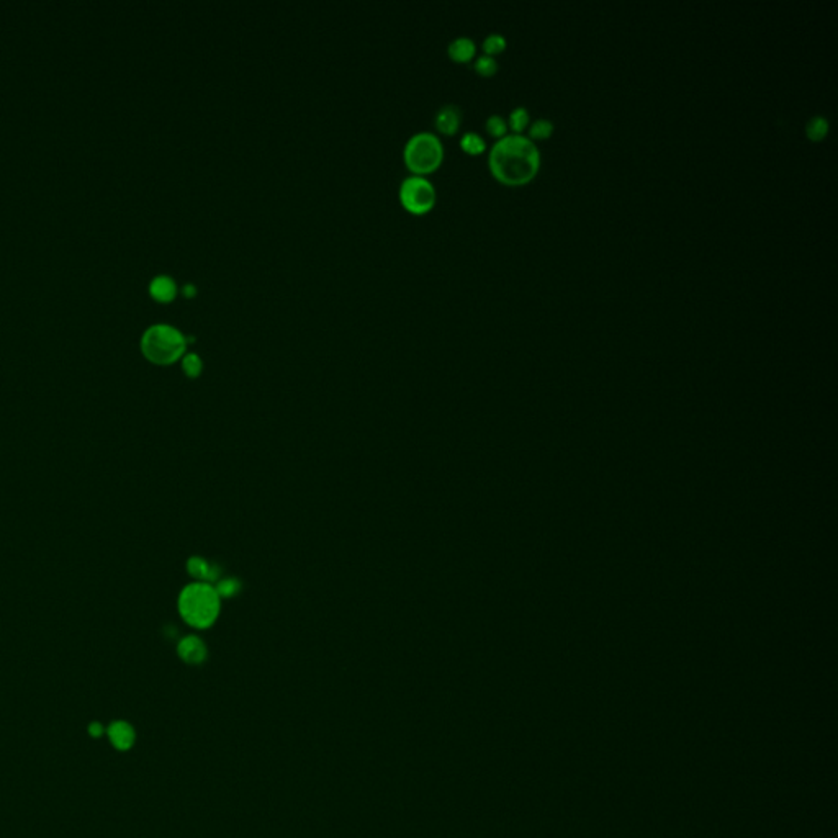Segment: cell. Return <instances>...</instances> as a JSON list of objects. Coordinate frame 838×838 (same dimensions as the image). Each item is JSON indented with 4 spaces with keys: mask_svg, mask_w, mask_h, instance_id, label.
<instances>
[{
    "mask_svg": "<svg viewBox=\"0 0 838 838\" xmlns=\"http://www.w3.org/2000/svg\"><path fill=\"white\" fill-rule=\"evenodd\" d=\"M177 292H179L177 282L171 277V275H166V274L156 275V277L149 282V293H151V297L154 300H158V302H164V303L172 302V300L177 297Z\"/></svg>",
    "mask_w": 838,
    "mask_h": 838,
    "instance_id": "10",
    "label": "cell"
},
{
    "mask_svg": "<svg viewBox=\"0 0 838 838\" xmlns=\"http://www.w3.org/2000/svg\"><path fill=\"white\" fill-rule=\"evenodd\" d=\"M197 292H198V290H197V285L193 284V282H187V284H183V287H182V293L186 295L187 298L195 297Z\"/></svg>",
    "mask_w": 838,
    "mask_h": 838,
    "instance_id": "21",
    "label": "cell"
},
{
    "mask_svg": "<svg viewBox=\"0 0 838 838\" xmlns=\"http://www.w3.org/2000/svg\"><path fill=\"white\" fill-rule=\"evenodd\" d=\"M213 586H215L216 593L221 598V601L223 599L235 598V596L239 594L241 589H243V583H241L237 578H235V576H230V578H223L221 576V578L218 580Z\"/></svg>",
    "mask_w": 838,
    "mask_h": 838,
    "instance_id": "13",
    "label": "cell"
},
{
    "mask_svg": "<svg viewBox=\"0 0 838 838\" xmlns=\"http://www.w3.org/2000/svg\"><path fill=\"white\" fill-rule=\"evenodd\" d=\"M462 125V110L455 104H444L434 115V127L442 134H455Z\"/></svg>",
    "mask_w": 838,
    "mask_h": 838,
    "instance_id": "8",
    "label": "cell"
},
{
    "mask_svg": "<svg viewBox=\"0 0 838 838\" xmlns=\"http://www.w3.org/2000/svg\"><path fill=\"white\" fill-rule=\"evenodd\" d=\"M177 655L183 663L192 666L203 665L208 660V647L198 636H186L177 643Z\"/></svg>",
    "mask_w": 838,
    "mask_h": 838,
    "instance_id": "6",
    "label": "cell"
},
{
    "mask_svg": "<svg viewBox=\"0 0 838 838\" xmlns=\"http://www.w3.org/2000/svg\"><path fill=\"white\" fill-rule=\"evenodd\" d=\"M187 342L188 337L181 329L167 323H158L143 333L141 352L153 364L171 365L183 357Z\"/></svg>",
    "mask_w": 838,
    "mask_h": 838,
    "instance_id": "3",
    "label": "cell"
},
{
    "mask_svg": "<svg viewBox=\"0 0 838 838\" xmlns=\"http://www.w3.org/2000/svg\"><path fill=\"white\" fill-rule=\"evenodd\" d=\"M554 130L555 127L550 120H536L529 128V139H547L554 134Z\"/></svg>",
    "mask_w": 838,
    "mask_h": 838,
    "instance_id": "19",
    "label": "cell"
},
{
    "mask_svg": "<svg viewBox=\"0 0 838 838\" xmlns=\"http://www.w3.org/2000/svg\"><path fill=\"white\" fill-rule=\"evenodd\" d=\"M187 573L192 576L193 581H202V583L215 585L221 578L220 566L203 559L200 555H193L187 560L186 564Z\"/></svg>",
    "mask_w": 838,
    "mask_h": 838,
    "instance_id": "7",
    "label": "cell"
},
{
    "mask_svg": "<svg viewBox=\"0 0 838 838\" xmlns=\"http://www.w3.org/2000/svg\"><path fill=\"white\" fill-rule=\"evenodd\" d=\"M221 598L215 586L202 581L188 583L181 591L177 609L182 621L197 631H205L216 624L221 614Z\"/></svg>",
    "mask_w": 838,
    "mask_h": 838,
    "instance_id": "2",
    "label": "cell"
},
{
    "mask_svg": "<svg viewBox=\"0 0 838 838\" xmlns=\"http://www.w3.org/2000/svg\"><path fill=\"white\" fill-rule=\"evenodd\" d=\"M477 53V45L470 36H459L454 38L447 46V55L457 62H468L475 57Z\"/></svg>",
    "mask_w": 838,
    "mask_h": 838,
    "instance_id": "11",
    "label": "cell"
},
{
    "mask_svg": "<svg viewBox=\"0 0 838 838\" xmlns=\"http://www.w3.org/2000/svg\"><path fill=\"white\" fill-rule=\"evenodd\" d=\"M498 61L493 56L480 55L473 62V69L483 77H491L498 72Z\"/></svg>",
    "mask_w": 838,
    "mask_h": 838,
    "instance_id": "18",
    "label": "cell"
},
{
    "mask_svg": "<svg viewBox=\"0 0 838 838\" xmlns=\"http://www.w3.org/2000/svg\"><path fill=\"white\" fill-rule=\"evenodd\" d=\"M181 361L183 374H186L188 379H197V377H200L203 370V361L197 352H186Z\"/></svg>",
    "mask_w": 838,
    "mask_h": 838,
    "instance_id": "16",
    "label": "cell"
},
{
    "mask_svg": "<svg viewBox=\"0 0 838 838\" xmlns=\"http://www.w3.org/2000/svg\"><path fill=\"white\" fill-rule=\"evenodd\" d=\"M529 123L531 115L526 106H516L515 110H511L510 118H508V128H511L512 133L522 134V132L529 127Z\"/></svg>",
    "mask_w": 838,
    "mask_h": 838,
    "instance_id": "14",
    "label": "cell"
},
{
    "mask_svg": "<svg viewBox=\"0 0 838 838\" xmlns=\"http://www.w3.org/2000/svg\"><path fill=\"white\" fill-rule=\"evenodd\" d=\"M400 202L413 215H424L435 205L438 192L434 183L426 176L411 174L400 183Z\"/></svg>",
    "mask_w": 838,
    "mask_h": 838,
    "instance_id": "5",
    "label": "cell"
},
{
    "mask_svg": "<svg viewBox=\"0 0 838 838\" xmlns=\"http://www.w3.org/2000/svg\"><path fill=\"white\" fill-rule=\"evenodd\" d=\"M444 144L439 134L433 132H418L411 134L403 148L406 167L418 176L434 172L444 161Z\"/></svg>",
    "mask_w": 838,
    "mask_h": 838,
    "instance_id": "4",
    "label": "cell"
},
{
    "mask_svg": "<svg viewBox=\"0 0 838 838\" xmlns=\"http://www.w3.org/2000/svg\"><path fill=\"white\" fill-rule=\"evenodd\" d=\"M106 734H109L111 745L120 752H127V750L133 747L134 740H137L134 729L128 722H123V720H116V722L111 724Z\"/></svg>",
    "mask_w": 838,
    "mask_h": 838,
    "instance_id": "9",
    "label": "cell"
},
{
    "mask_svg": "<svg viewBox=\"0 0 838 838\" xmlns=\"http://www.w3.org/2000/svg\"><path fill=\"white\" fill-rule=\"evenodd\" d=\"M508 43H506V38L501 35V33H490L485 40H483V55H488V56H493L495 57L496 55H501L503 51L506 50Z\"/></svg>",
    "mask_w": 838,
    "mask_h": 838,
    "instance_id": "17",
    "label": "cell"
},
{
    "mask_svg": "<svg viewBox=\"0 0 838 838\" xmlns=\"http://www.w3.org/2000/svg\"><path fill=\"white\" fill-rule=\"evenodd\" d=\"M485 128H487V132L491 134V137H495L498 139L503 138V137H506L508 130H510V128H508V122H506L505 118H503L501 115H490V116H488L487 122H485Z\"/></svg>",
    "mask_w": 838,
    "mask_h": 838,
    "instance_id": "20",
    "label": "cell"
},
{
    "mask_svg": "<svg viewBox=\"0 0 838 838\" xmlns=\"http://www.w3.org/2000/svg\"><path fill=\"white\" fill-rule=\"evenodd\" d=\"M460 148L468 154H482L487 149V141L482 134L475 132H467L460 138Z\"/></svg>",
    "mask_w": 838,
    "mask_h": 838,
    "instance_id": "15",
    "label": "cell"
},
{
    "mask_svg": "<svg viewBox=\"0 0 838 838\" xmlns=\"http://www.w3.org/2000/svg\"><path fill=\"white\" fill-rule=\"evenodd\" d=\"M89 734L92 737H100L102 734H104V727H102V724L99 722H92L89 725Z\"/></svg>",
    "mask_w": 838,
    "mask_h": 838,
    "instance_id": "22",
    "label": "cell"
},
{
    "mask_svg": "<svg viewBox=\"0 0 838 838\" xmlns=\"http://www.w3.org/2000/svg\"><path fill=\"white\" fill-rule=\"evenodd\" d=\"M488 166L496 181L510 187L529 183L540 169V151L524 134H506L488 154Z\"/></svg>",
    "mask_w": 838,
    "mask_h": 838,
    "instance_id": "1",
    "label": "cell"
},
{
    "mask_svg": "<svg viewBox=\"0 0 838 838\" xmlns=\"http://www.w3.org/2000/svg\"><path fill=\"white\" fill-rule=\"evenodd\" d=\"M828 132H830V122H828L827 116H823V115L812 116V118L809 120L806 125V137L813 143H818V141H822V139H825Z\"/></svg>",
    "mask_w": 838,
    "mask_h": 838,
    "instance_id": "12",
    "label": "cell"
}]
</instances>
